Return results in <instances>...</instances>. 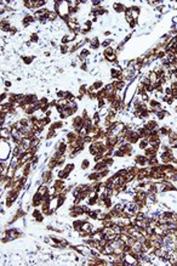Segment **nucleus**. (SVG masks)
Wrapping results in <instances>:
<instances>
[{
	"label": "nucleus",
	"instance_id": "f257e3e1",
	"mask_svg": "<svg viewBox=\"0 0 177 266\" xmlns=\"http://www.w3.org/2000/svg\"><path fill=\"white\" fill-rule=\"evenodd\" d=\"M113 7H114V11H115V12L121 14V12H125V10H126V7H127V6L123 5L121 2H114Z\"/></svg>",
	"mask_w": 177,
	"mask_h": 266
},
{
	"label": "nucleus",
	"instance_id": "f03ea898",
	"mask_svg": "<svg viewBox=\"0 0 177 266\" xmlns=\"http://www.w3.org/2000/svg\"><path fill=\"white\" fill-rule=\"evenodd\" d=\"M41 180H43V182H50V181L52 180V173H51L50 170L44 171V173H43V176H41Z\"/></svg>",
	"mask_w": 177,
	"mask_h": 266
},
{
	"label": "nucleus",
	"instance_id": "7ed1b4c3",
	"mask_svg": "<svg viewBox=\"0 0 177 266\" xmlns=\"http://www.w3.org/2000/svg\"><path fill=\"white\" fill-rule=\"evenodd\" d=\"M98 46H100V39H98V37L91 38V40H90V47L91 49H98Z\"/></svg>",
	"mask_w": 177,
	"mask_h": 266
},
{
	"label": "nucleus",
	"instance_id": "20e7f679",
	"mask_svg": "<svg viewBox=\"0 0 177 266\" xmlns=\"http://www.w3.org/2000/svg\"><path fill=\"white\" fill-rule=\"evenodd\" d=\"M115 54V50L112 47V46H109V47H106L103 51V55L104 57H108V56H110V55H114Z\"/></svg>",
	"mask_w": 177,
	"mask_h": 266
},
{
	"label": "nucleus",
	"instance_id": "39448f33",
	"mask_svg": "<svg viewBox=\"0 0 177 266\" xmlns=\"http://www.w3.org/2000/svg\"><path fill=\"white\" fill-rule=\"evenodd\" d=\"M92 86H93V89H95L96 91H98V90H101V89L103 88V82H102V80H97V82H95V83L92 84Z\"/></svg>",
	"mask_w": 177,
	"mask_h": 266
},
{
	"label": "nucleus",
	"instance_id": "423d86ee",
	"mask_svg": "<svg viewBox=\"0 0 177 266\" xmlns=\"http://www.w3.org/2000/svg\"><path fill=\"white\" fill-rule=\"evenodd\" d=\"M38 192L40 193L41 196H45L46 193H49V188H47V186H46V185H41V186L38 188Z\"/></svg>",
	"mask_w": 177,
	"mask_h": 266
},
{
	"label": "nucleus",
	"instance_id": "0eeeda50",
	"mask_svg": "<svg viewBox=\"0 0 177 266\" xmlns=\"http://www.w3.org/2000/svg\"><path fill=\"white\" fill-rule=\"evenodd\" d=\"M62 125H63V122H62V120H61V122H55L53 124L50 125V129L56 130V129H58V128H62Z\"/></svg>",
	"mask_w": 177,
	"mask_h": 266
},
{
	"label": "nucleus",
	"instance_id": "6e6552de",
	"mask_svg": "<svg viewBox=\"0 0 177 266\" xmlns=\"http://www.w3.org/2000/svg\"><path fill=\"white\" fill-rule=\"evenodd\" d=\"M68 176H69V173H68V171H66L64 169L58 171V177L59 179H62V180H63V179H67Z\"/></svg>",
	"mask_w": 177,
	"mask_h": 266
},
{
	"label": "nucleus",
	"instance_id": "1a4fd4ad",
	"mask_svg": "<svg viewBox=\"0 0 177 266\" xmlns=\"http://www.w3.org/2000/svg\"><path fill=\"white\" fill-rule=\"evenodd\" d=\"M106 209H110V208H113V203H112V198L109 197V198H107L106 201H104V205H103Z\"/></svg>",
	"mask_w": 177,
	"mask_h": 266
},
{
	"label": "nucleus",
	"instance_id": "9d476101",
	"mask_svg": "<svg viewBox=\"0 0 177 266\" xmlns=\"http://www.w3.org/2000/svg\"><path fill=\"white\" fill-rule=\"evenodd\" d=\"M114 157H118V158H121V157H125V153L121 151V149H119V148H117L115 151H114V154H113Z\"/></svg>",
	"mask_w": 177,
	"mask_h": 266
},
{
	"label": "nucleus",
	"instance_id": "9b49d317",
	"mask_svg": "<svg viewBox=\"0 0 177 266\" xmlns=\"http://www.w3.org/2000/svg\"><path fill=\"white\" fill-rule=\"evenodd\" d=\"M57 17H59L58 14L57 12H55V11H52V12H50L49 16H47V18H49V21H55Z\"/></svg>",
	"mask_w": 177,
	"mask_h": 266
},
{
	"label": "nucleus",
	"instance_id": "f8f14e48",
	"mask_svg": "<svg viewBox=\"0 0 177 266\" xmlns=\"http://www.w3.org/2000/svg\"><path fill=\"white\" fill-rule=\"evenodd\" d=\"M64 170H66V171H68V173L73 171V170H74V164H73V163H68V164L64 166Z\"/></svg>",
	"mask_w": 177,
	"mask_h": 266
},
{
	"label": "nucleus",
	"instance_id": "ddd939ff",
	"mask_svg": "<svg viewBox=\"0 0 177 266\" xmlns=\"http://www.w3.org/2000/svg\"><path fill=\"white\" fill-rule=\"evenodd\" d=\"M80 56H83V57H88V56H90V50H88V49H83L81 51H80Z\"/></svg>",
	"mask_w": 177,
	"mask_h": 266
},
{
	"label": "nucleus",
	"instance_id": "4468645a",
	"mask_svg": "<svg viewBox=\"0 0 177 266\" xmlns=\"http://www.w3.org/2000/svg\"><path fill=\"white\" fill-rule=\"evenodd\" d=\"M88 166H90V162H88V159H84L83 163H81V169H83V170H86Z\"/></svg>",
	"mask_w": 177,
	"mask_h": 266
},
{
	"label": "nucleus",
	"instance_id": "2eb2a0df",
	"mask_svg": "<svg viewBox=\"0 0 177 266\" xmlns=\"http://www.w3.org/2000/svg\"><path fill=\"white\" fill-rule=\"evenodd\" d=\"M158 11H159V12H161V14H166V12L169 11V7H167V6H162V5H160V6H158Z\"/></svg>",
	"mask_w": 177,
	"mask_h": 266
},
{
	"label": "nucleus",
	"instance_id": "dca6fc26",
	"mask_svg": "<svg viewBox=\"0 0 177 266\" xmlns=\"http://www.w3.org/2000/svg\"><path fill=\"white\" fill-rule=\"evenodd\" d=\"M110 44H113V41H112L110 39H106L103 43H101V46H103L104 49H106V47H109V45Z\"/></svg>",
	"mask_w": 177,
	"mask_h": 266
},
{
	"label": "nucleus",
	"instance_id": "f3484780",
	"mask_svg": "<svg viewBox=\"0 0 177 266\" xmlns=\"http://www.w3.org/2000/svg\"><path fill=\"white\" fill-rule=\"evenodd\" d=\"M38 40H39V38H38V34L33 33V34L30 35V41H33V43H38Z\"/></svg>",
	"mask_w": 177,
	"mask_h": 266
},
{
	"label": "nucleus",
	"instance_id": "a211bd4d",
	"mask_svg": "<svg viewBox=\"0 0 177 266\" xmlns=\"http://www.w3.org/2000/svg\"><path fill=\"white\" fill-rule=\"evenodd\" d=\"M23 61H24L26 64H29L30 62L33 61V57H32V56H30V57H23Z\"/></svg>",
	"mask_w": 177,
	"mask_h": 266
},
{
	"label": "nucleus",
	"instance_id": "6ab92c4d",
	"mask_svg": "<svg viewBox=\"0 0 177 266\" xmlns=\"http://www.w3.org/2000/svg\"><path fill=\"white\" fill-rule=\"evenodd\" d=\"M80 68H81L83 71H88V64H86V63H81Z\"/></svg>",
	"mask_w": 177,
	"mask_h": 266
},
{
	"label": "nucleus",
	"instance_id": "aec40b11",
	"mask_svg": "<svg viewBox=\"0 0 177 266\" xmlns=\"http://www.w3.org/2000/svg\"><path fill=\"white\" fill-rule=\"evenodd\" d=\"M6 97H7V96H6V94H5V92H2V94H1V96H0V100L2 101V100H5Z\"/></svg>",
	"mask_w": 177,
	"mask_h": 266
},
{
	"label": "nucleus",
	"instance_id": "412c9836",
	"mask_svg": "<svg viewBox=\"0 0 177 266\" xmlns=\"http://www.w3.org/2000/svg\"><path fill=\"white\" fill-rule=\"evenodd\" d=\"M5 86H6V88H10V86H11V83H10V82H5Z\"/></svg>",
	"mask_w": 177,
	"mask_h": 266
},
{
	"label": "nucleus",
	"instance_id": "4be33fe9",
	"mask_svg": "<svg viewBox=\"0 0 177 266\" xmlns=\"http://www.w3.org/2000/svg\"><path fill=\"white\" fill-rule=\"evenodd\" d=\"M110 34H112L110 32H104V35H110Z\"/></svg>",
	"mask_w": 177,
	"mask_h": 266
},
{
	"label": "nucleus",
	"instance_id": "5701e85b",
	"mask_svg": "<svg viewBox=\"0 0 177 266\" xmlns=\"http://www.w3.org/2000/svg\"><path fill=\"white\" fill-rule=\"evenodd\" d=\"M176 9H177V2H176Z\"/></svg>",
	"mask_w": 177,
	"mask_h": 266
}]
</instances>
